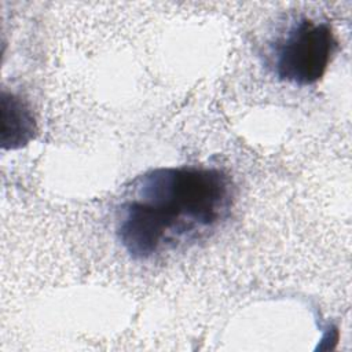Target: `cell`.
I'll use <instances>...</instances> for the list:
<instances>
[{
  "mask_svg": "<svg viewBox=\"0 0 352 352\" xmlns=\"http://www.w3.org/2000/svg\"><path fill=\"white\" fill-rule=\"evenodd\" d=\"M231 177L208 166H161L138 176L116 212V235L135 260H151L210 236L230 216Z\"/></svg>",
  "mask_w": 352,
  "mask_h": 352,
  "instance_id": "1",
  "label": "cell"
},
{
  "mask_svg": "<svg viewBox=\"0 0 352 352\" xmlns=\"http://www.w3.org/2000/svg\"><path fill=\"white\" fill-rule=\"evenodd\" d=\"M337 38L327 21L300 16L292 22L272 50V66L279 80L298 87L316 84L334 56Z\"/></svg>",
  "mask_w": 352,
  "mask_h": 352,
  "instance_id": "2",
  "label": "cell"
},
{
  "mask_svg": "<svg viewBox=\"0 0 352 352\" xmlns=\"http://www.w3.org/2000/svg\"><path fill=\"white\" fill-rule=\"evenodd\" d=\"M1 147L15 150L29 144L37 133V124L29 104L18 95L1 92Z\"/></svg>",
  "mask_w": 352,
  "mask_h": 352,
  "instance_id": "3",
  "label": "cell"
}]
</instances>
